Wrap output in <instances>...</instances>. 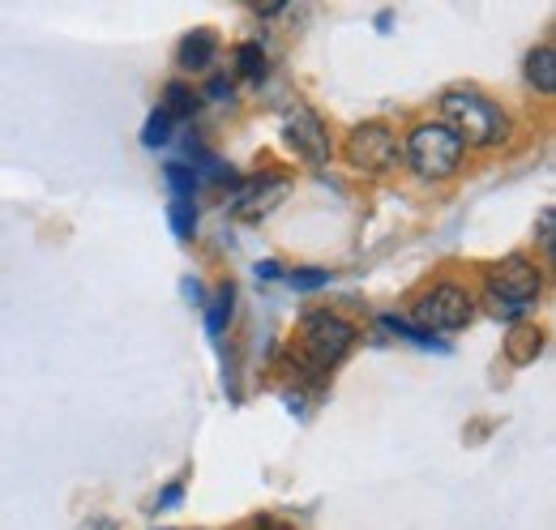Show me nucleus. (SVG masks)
<instances>
[{"mask_svg": "<svg viewBox=\"0 0 556 530\" xmlns=\"http://www.w3.org/2000/svg\"><path fill=\"white\" fill-rule=\"evenodd\" d=\"M403 159H407V167H412L416 176H424V180H450V176L463 167L467 146L458 141V132L450 129V125L424 121V125H416V129L407 132Z\"/></svg>", "mask_w": 556, "mask_h": 530, "instance_id": "obj_2", "label": "nucleus"}, {"mask_svg": "<svg viewBox=\"0 0 556 530\" xmlns=\"http://www.w3.org/2000/svg\"><path fill=\"white\" fill-rule=\"evenodd\" d=\"M282 141L295 150V159H304L308 167H326L330 154H334V141L326 132V121L313 112V108H295L287 112L282 121Z\"/></svg>", "mask_w": 556, "mask_h": 530, "instance_id": "obj_7", "label": "nucleus"}, {"mask_svg": "<svg viewBox=\"0 0 556 530\" xmlns=\"http://www.w3.org/2000/svg\"><path fill=\"white\" fill-rule=\"evenodd\" d=\"M399 154H403L399 132L390 129L386 121H368V125H355V129H351L348 163L355 167V172H372V176H381V172L399 167Z\"/></svg>", "mask_w": 556, "mask_h": 530, "instance_id": "obj_6", "label": "nucleus"}, {"mask_svg": "<svg viewBox=\"0 0 556 530\" xmlns=\"http://www.w3.org/2000/svg\"><path fill=\"white\" fill-rule=\"evenodd\" d=\"M287 193H291V180H287V176H253V180H240L236 193H231V214H236L240 223H262Z\"/></svg>", "mask_w": 556, "mask_h": 530, "instance_id": "obj_8", "label": "nucleus"}, {"mask_svg": "<svg viewBox=\"0 0 556 530\" xmlns=\"http://www.w3.org/2000/svg\"><path fill=\"white\" fill-rule=\"evenodd\" d=\"M214 56H218V35H214L210 26L189 30V35L176 43V68H185V73H206V68L214 65Z\"/></svg>", "mask_w": 556, "mask_h": 530, "instance_id": "obj_9", "label": "nucleus"}, {"mask_svg": "<svg viewBox=\"0 0 556 530\" xmlns=\"http://www.w3.org/2000/svg\"><path fill=\"white\" fill-rule=\"evenodd\" d=\"M471 317H476V295L463 282H450V278L445 282H432L416 304V326H424L428 333L437 330L454 333L463 330Z\"/></svg>", "mask_w": 556, "mask_h": 530, "instance_id": "obj_5", "label": "nucleus"}, {"mask_svg": "<svg viewBox=\"0 0 556 530\" xmlns=\"http://www.w3.org/2000/svg\"><path fill=\"white\" fill-rule=\"evenodd\" d=\"M253 274H257V278H266V282H275V278H282V265H278V262H257V265H253Z\"/></svg>", "mask_w": 556, "mask_h": 530, "instance_id": "obj_23", "label": "nucleus"}, {"mask_svg": "<svg viewBox=\"0 0 556 530\" xmlns=\"http://www.w3.org/2000/svg\"><path fill=\"white\" fill-rule=\"evenodd\" d=\"M167 223H172V236L180 244H189L198 236V201H185V198H172L167 201Z\"/></svg>", "mask_w": 556, "mask_h": 530, "instance_id": "obj_14", "label": "nucleus"}, {"mask_svg": "<svg viewBox=\"0 0 556 530\" xmlns=\"http://www.w3.org/2000/svg\"><path fill=\"white\" fill-rule=\"evenodd\" d=\"M553 205H544V210H540V249H544V253H548V257H553V244H556V236H553Z\"/></svg>", "mask_w": 556, "mask_h": 530, "instance_id": "obj_20", "label": "nucleus"}, {"mask_svg": "<svg viewBox=\"0 0 556 530\" xmlns=\"http://www.w3.org/2000/svg\"><path fill=\"white\" fill-rule=\"evenodd\" d=\"M202 308H206V333L210 338H218V333L231 326V313H236V287L223 282V287L214 291V300H206Z\"/></svg>", "mask_w": 556, "mask_h": 530, "instance_id": "obj_13", "label": "nucleus"}, {"mask_svg": "<svg viewBox=\"0 0 556 530\" xmlns=\"http://www.w3.org/2000/svg\"><path fill=\"white\" fill-rule=\"evenodd\" d=\"M381 330L394 333V338H403V342H412V346H419V351H450V342H441V338H432V333L424 330V326H416V321H407V317H399V313H386L381 317Z\"/></svg>", "mask_w": 556, "mask_h": 530, "instance_id": "obj_10", "label": "nucleus"}, {"mask_svg": "<svg viewBox=\"0 0 556 530\" xmlns=\"http://www.w3.org/2000/svg\"><path fill=\"white\" fill-rule=\"evenodd\" d=\"M544 291V274L540 265L531 262L527 253H509L505 262L492 269L488 278V304H492V317L501 321H518Z\"/></svg>", "mask_w": 556, "mask_h": 530, "instance_id": "obj_3", "label": "nucleus"}, {"mask_svg": "<svg viewBox=\"0 0 556 530\" xmlns=\"http://www.w3.org/2000/svg\"><path fill=\"white\" fill-rule=\"evenodd\" d=\"M282 278H287V287H291V291H304V295H308V291L330 287V278H334V274H330V269L308 265V269H291V274H282Z\"/></svg>", "mask_w": 556, "mask_h": 530, "instance_id": "obj_19", "label": "nucleus"}, {"mask_svg": "<svg viewBox=\"0 0 556 530\" xmlns=\"http://www.w3.org/2000/svg\"><path fill=\"white\" fill-rule=\"evenodd\" d=\"M355 326L339 313H308L300 326V364L308 377H330V368H339L348 359Z\"/></svg>", "mask_w": 556, "mask_h": 530, "instance_id": "obj_4", "label": "nucleus"}, {"mask_svg": "<svg viewBox=\"0 0 556 530\" xmlns=\"http://www.w3.org/2000/svg\"><path fill=\"white\" fill-rule=\"evenodd\" d=\"M163 180H167L172 198H185V201H193L198 189H202V180H198V172H193L189 163H167V167H163Z\"/></svg>", "mask_w": 556, "mask_h": 530, "instance_id": "obj_15", "label": "nucleus"}, {"mask_svg": "<svg viewBox=\"0 0 556 530\" xmlns=\"http://www.w3.org/2000/svg\"><path fill=\"white\" fill-rule=\"evenodd\" d=\"M253 530H291V527H287V522H278L275 514H257V518H253Z\"/></svg>", "mask_w": 556, "mask_h": 530, "instance_id": "obj_24", "label": "nucleus"}, {"mask_svg": "<svg viewBox=\"0 0 556 530\" xmlns=\"http://www.w3.org/2000/svg\"><path fill=\"white\" fill-rule=\"evenodd\" d=\"M441 116H445L441 125H450L463 146H476V150H496L514 137V116L471 86L445 90L441 94Z\"/></svg>", "mask_w": 556, "mask_h": 530, "instance_id": "obj_1", "label": "nucleus"}, {"mask_svg": "<svg viewBox=\"0 0 556 530\" xmlns=\"http://www.w3.org/2000/svg\"><path fill=\"white\" fill-rule=\"evenodd\" d=\"M172 132H176V121H172L163 108H154V112H150V121L141 125V146H146V150H159V146H167V141H172Z\"/></svg>", "mask_w": 556, "mask_h": 530, "instance_id": "obj_18", "label": "nucleus"}, {"mask_svg": "<svg viewBox=\"0 0 556 530\" xmlns=\"http://www.w3.org/2000/svg\"><path fill=\"white\" fill-rule=\"evenodd\" d=\"M185 501V483H167L163 492H159V509H176Z\"/></svg>", "mask_w": 556, "mask_h": 530, "instance_id": "obj_22", "label": "nucleus"}, {"mask_svg": "<svg viewBox=\"0 0 556 530\" xmlns=\"http://www.w3.org/2000/svg\"><path fill=\"white\" fill-rule=\"evenodd\" d=\"M266 48L262 43H240L236 48V73L244 77V81H262L266 77Z\"/></svg>", "mask_w": 556, "mask_h": 530, "instance_id": "obj_16", "label": "nucleus"}, {"mask_svg": "<svg viewBox=\"0 0 556 530\" xmlns=\"http://www.w3.org/2000/svg\"><path fill=\"white\" fill-rule=\"evenodd\" d=\"M231 94H236V86L227 77H210L206 81V99H214V103H231Z\"/></svg>", "mask_w": 556, "mask_h": 530, "instance_id": "obj_21", "label": "nucleus"}, {"mask_svg": "<svg viewBox=\"0 0 556 530\" xmlns=\"http://www.w3.org/2000/svg\"><path fill=\"white\" fill-rule=\"evenodd\" d=\"M198 108H202V94H198L189 81H180V77H176V81H167V86H163V112H167L176 125H180V121H189Z\"/></svg>", "mask_w": 556, "mask_h": 530, "instance_id": "obj_11", "label": "nucleus"}, {"mask_svg": "<svg viewBox=\"0 0 556 530\" xmlns=\"http://www.w3.org/2000/svg\"><path fill=\"white\" fill-rule=\"evenodd\" d=\"M527 81H531L540 94H556V52H553V43L531 48V56H527Z\"/></svg>", "mask_w": 556, "mask_h": 530, "instance_id": "obj_12", "label": "nucleus"}, {"mask_svg": "<svg viewBox=\"0 0 556 530\" xmlns=\"http://www.w3.org/2000/svg\"><path fill=\"white\" fill-rule=\"evenodd\" d=\"M257 13H262V17H278V13H282V4H257Z\"/></svg>", "mask_w": 556, "mask_h": 530, "instance_id": "obj_25", "label": "nucleus"}, {"mask_svg": "<svg viewBox=\"0 0 556 530\" xmlns=\"http://www.w3.org/2000/svg\"><path fill=\"white\" fill-rule=\"evenodd\" d=\"M540 346H544V333L522 330V326L509 333V342H505V351H509V359H514V364H531V359L540 355Z\"/></svg>", "mask_w": 556, "mask_h": 530, "instance_id": "obj_17", "label": "nucleus"}]
</instances>
